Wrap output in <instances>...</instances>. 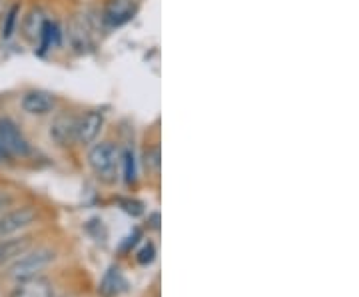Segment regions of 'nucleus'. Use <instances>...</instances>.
Here are the masks:
<instances>
[{
	"label": "nucleus",
	"instance_id": "nucleus-1",
	"mask_svg": "<svg viewBox=\"0 0 359 297\" xmlns=\"http://www.w3.org/2000/svg\"><path fill=\"white\" fill-rule=\"evenodd\" d=\"M54 259H56V251H52L48 247H40L36 251H26L20 258H16V261L8 270V275L16 282L26 279V277H34L40 272H44Z\"/></svg>",
	"mask_w": 359,
	"mask_h": 297
},
{
	"label": "nucleus",
	"instance_id": "nucleus-2",
	"mask_svg": "<svg viewBox=\"0 0 359 297\" xmlns=\"http://www.w3.org/2000/svg\"><path fill=\"white\" fill-rule=\"evenodd\" d=\"M88 164L92 172L98 176V180L112 184L118 172V150L108 142L98 144L90 150Z\"/></svg>",
	"mask_w": 359,
	"mask_h": 297
},
{
	"label": "nucleus",
	"instance_id": "nucleus-3",
	"mask_svg": "<svg viewBox=\"0 0 359 297\" xmlns=\"http://www.w3.org/2000/svg\"><path fill=\"white\" fill-rule=\"evenodd\" d=\"M36 218H39V209L34 206H22L4 212L0 216V237H8V235L22 232L25 228L32 226Z\"/></svg>",
	"mask_w": 359,
	"mask_h": 297
},
{
	"label": "nucleus",
	"instance_id": "nucleus-4",
	"mask_svg": "<svg viewBox=\"0 0 359 297\" xmlns=\"http://www.w3.org/2000/svg\"><path fill=\"white\" fill-rule=\"evenodd\" d=\"M0 146L13 156H25L30 154V144L25 138V134L20 130L16 128V124L2 118L0 120Z\"/></svg>",
	"mask_w": 359,
	"mask_h": 297
},
{
	"label": "nucleus",
	"instance_id": "nucleus-5",
	"mask_svg": "<svg viewBox=\"0 0 359 297\" xmlns=\"http://www.w3.org/2000/svg\"><path fill=\"white\" fill-rule=\"evenodd\" d=\"M11 297H54V289L46 277L34 275V277H26V279L16 282L11 291Z\"/></svg>",
	"mask_w": 359,
	"mask_h": 297
},
{
	"label": "nucleus",
	"instance_id": "nucleus-6",
	"mask_svg": "<svg viewBox=\"0 0 359 297\" xmlns=\"http://www.w3.org/2000/svg\"><path fill=\"white\" fill-rule=\"evenodd\" d=\"M136 13L134 0H110L104 11V20L110 26H122Z\"/></svg>",
	"mask_w": 359,
	"mask_h": 297
},
{
	"label": "nucleus",
	"instance_id": "nucleus-7",
	"mask_svg": "<svg viewBox=\"0 0 359 297\" xmlns=\"http://www.w3.org/2000/svg\"><path fill=\"white\" fill-rule=\"evenodd\" d=\"M104 124V118L100 112H88V114H84V116L80 118L76 122V140L80 144H92L96 138H98V134H100V130H102Z\"/></svg>",
	"mask_w": 359,
	"mask_h": 297
},
{
	"label": "nucleus",
	"instance_id": "nucleus-8",
	"mask_svg": "<svg viewBox=\"0 0 359 297\" xmlns=\"http://www.w3.org/2000/svg\"><path fill=\"white\" fill-rule=\"evenodd\" d=\"M54 98L46 92H28L22 98V110L32 116H44L54 108Z\"/></svg>",
	"mask_w": 359,
	"mask_h": 297
},
{
	"label": "nucleus",
	"instance_id": "nucleus-9",
	"mask_svg": "<svg viewBox=\"0 0 359 297\" xmlns=\"http://www.w3.org/2000/svg\"><path fill=\"white\" fill-rule=\"evenodd\" d=\"M76 122L72 116L56 118V122L52 124L50 136L58 146H70L76 142Z\"/></svg>",
	"mask_w": 359,
	"mask_h": 297
},
{
	"label": "nucleus",
	"instance_id": "nucleus-10",
	"mask_svg": "<svg viewBox=\"0 0 359 297\" xmlns=\"http://www.w3.org/2000/svg\"><path fill=\"white\" fill-rule=\"evenodd\" d=\"M30 246H32L30 237H13V240L4 237V240H0V263L20 258L22 254L30 249Z\"/></svg>",
	"mask_w": 359,
	"mask_h": 297
},
{
	"label": "nucleus",
	"instance_id": "nucleus-11",
	"mask_svg": "<svg viewBox=\"0 0 359 297\" xmlns=\"http://www.w3.org/2000/svg\"><path fill=\"white\" fill-rule=\"evenodd\" d=\"M124 289H126V279L122 277V272L112 265L102 277L100 287H98V293L102 297H118Z\"/></svg>",
	"mask_w": 359,
	"mask_h": 297
},
{
	"label": "nucleus",
	"instance_id": "nucleus-12",
	"mask_svg": "<svg viewBox=\"0 0 359 297\" xmlns=\"http://www.w3.org/2000/svg\"><path fill=\"white\" fill-rule=\"evenodd\" d=\"M44 25H46V18H44L42 11H30L28 16L25 18V22H22V34H25V39L30 40V42L40 39Z\"/></svg>",
	"mask_w": 359,
	"mask_h": 297
},
{
	"label": "nucleus",
	"instance_id": "nucleus-13",
	"mask_svg": "<svg viewBox=\"0 0 359 297\" xmlns=\"http://www.w3.org/2000/svg\"><path fill=\"white\" fill-rule=\"evenodd\" d=\"M40 54H44V52L50 48L52 44H58V39H60V32H58V26L54 25V22H48L46 20V25L42 28V34H40Z\"/></svg>",
	"mask_w": 359,
	"mask_h": 297
},
{
	"label": "nucleus",
	"instance_id": "nucleus-14",
	"mask_svg": "<svg viewBox=\"0 0 359 297\" xmlns=\"http://www.w3.org/2000/svg\"><path fill=\"white\" fill-rule=\"evenodd\" d=\"M154 259H156V246L152 244V242H148V244H146V246L142 247L140 251H138L136 261H138L140 265H150Z\"/></svg>",
	"mask_w": 359,
	"mask_h": 297
},
{
	"label": "nucleus",
	"instance_id": "nucleus-15",
	"mask_svg": "<svg viewBox=\"0 0 359 297\" xmlns=\"http://www.w3.org/2000/svg\"><path fill=\"white\" fill-rule=\"evenodd\" d=\"M16 18H18V6H13L11 13L6 14V22H4V28H2V36H4V39H11V36H13Z\"/></svg>",
	"mask_w": 359,
	"mask_h": 297
},
{
	"label": "nucleus",
	"instance_id": "nucleus-16",
	"mask_svg": "<svg viewBox=\"0 0 359 297\" xmlns=\"http://www.w3.org/2000/svg\"><path fill=\"white\" fill-rule=\"evenodd\" d=\"M124 178L128 184L136 180V166H134V154L124 152Z\"/></svg>",
	"mask_w": 359,
	"mask_h": 297
},
{
	"label": "nucleus",
	"instance_id": "nucleus-17",
	"mask_svg": "<svg viewBox=\"0 0 359 297\" xmlns=\"http://www.w3.org/2000/svg\"><path fill=\"white\" fill-rule=\"evenodd\" d=\"M146 168L158 172V168H160V152L158 150H152L146 154Z\"/></svg>",
	"mask_w": 359,
	"mask_h": 297
},
{
	"label": "nucleus",
	"instance_id": "nucleus-18",
	"mask_svg": "<svg viewBox=\"0 0 359 297\" xmlns=\"http://www.w3.org/2000/svg\"><path fill=\"white\" fill-rule=\"evenodd\" d=\"M122 206L124 212L130 216H140L142 214V204L140 202H132V200H122Z\"/></svg>",
	"mask_w": 359,
	"mask_h": 297
},
{
	"label": "nucleus",
	"instance_id": "nucleus-19",
	"mask_svg": "<svg viewBox=\"0 0 359 297\" xmlns=\"http://www.w3.org/2000/svg\"><path fill=\"white\" fill-rule=\"evenodd\" d=\"M11 204H13V195L0 192V212H4V207H8Z\"/></svg>",
	"mask_w": 359,
	"mask_h": 297
},
{
	"label": "nucleus",
	"instance_id": "nucleus-20",
	"mask_svg": "<svg viewBox=\"0 0 359 297\" xmlns=\"http://www.w3.org/2000/svg\"><path fill=\"white\" fill-rule=\"evenodd\" d=\"M138 237H140V232L136 230V232H134V235H130L128 242H126V244L122 246V249H128L130 246H136V242H138Z\"/></svg>",
	"mask_w": 359,
	"mask_h": 297
},
{
	"label": "nucleus",
	"instance_id": "nucleus-21",
	"mask_svg": "<svg viewBox=\"0 0 359 297\" xmlns=\"http://www.w3.org/2000/svg\"><path fill=\"white\" fill-rule=\"evenodd\" d=\"M6 158H8V152H6V150H4V148L0 146V162H4Z\"/></svg>",
	"mask_w": 359,
	"mask_h": 297
}]
</instances>
